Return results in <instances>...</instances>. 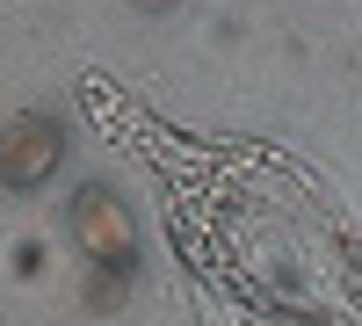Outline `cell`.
Wrapping results in <instances>:
<instances>
[{
	"mask_svg": "<svg viewBox=\"0 0 362 326\" xmlns=\"http://www.w3.org/2000/svg\"><path fill=\"white\" fill-rule=\"evenodd\" d=\"M66 225H73V240L87 247V261L109 276V283H124L138 269V225H131V203L102 189V182H80L73 203H66Z\"/></svg>",
	"mask_w": 362,
	"mask_h": 326,
	"instance_id": "6da1fadb",
	"label": "cell"
},
{
	"mask_svg": "<svg viewBox=\"0 0 362 326\" xmlns=\"http://www.w3.org/2000/svg\"><path fill=\"white\" fill-rule=\"evenodd\" d=\"M58 160H66V124H58V116L22 109V116L0 124V189H15V196L44 189L58 174Z\"/></svg>",
	"mask_w": 362,
	"mask_h": 326,
	"instance_id": "7a4b0ae2",
	"label": "cell"
},
{
	"mask_svg": "<svg viewBox=\"0 0 362 326\" xmlns=\"http://www.w3.org/2000/svg\"><path fill=\"white\" fill-rule=\"evenodd\" d=\"M131 8H138V15H174L181 0H131Z\"/></svg>",
	"mask_w": 362,
	"mask_h": 326,
	"instance_id": "3957f363",
	"label": "cell"
}]
</instances>
